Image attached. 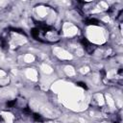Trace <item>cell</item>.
I'll list each match as a JSON object with an SVG mask.
<instances>
[{"instance_id": "1", "label": "cell", "mask_w": 123, "mask_h": 123, "mask_svg": "<svg viewBox=\"0 0 123 123\" xmlns=\"http://www.w3.org/2000/svg\"><path fill=\"white\" fill-rule=\"evenodd\" d=\"M33 36L37 37L38 40L48 43H55L58 42L61 38V36L58 31H56L54 28L50 27L49 25H43L37 27L33 30Z\"/></svg>"}, {"instance_id": "2", "label": "cell", "mask_w": 123, "mask_h": 123, "mask_svg": "<svg viewBox=\"0 0 123 123\" xmlns=\"http://www.w3.org/2000/svg\"><path fill=\"white\" fill-rule=\"evenodd\" d=\"M86 37L91 44H103L106 41L105 31L96 25H91L86 29Z\"/></svg>"}, {"instance_id": "3", "label": "cell", "mask_w": 123, "mask_h": 123, "mask_svg": "<svg viewBox=\"0 0 123 123\" xmlns=\"http://www.w3.org/2000/svg\"><path fill=\"white\" fill-rule=\"evenodd\" d=\"M8 42L12 48H16V47L26 43L27 39L23 35H21L17 32H12L10 34V38H9Z\"/></svg>"}, {"instance_id": "4", "label": "cell", "mask_w": 123, "mask_h": 123, "mask_svg": "<svg viewBox=\"0 0 123 123\" xmlns=\"http://www.w3.org/2000/svg\"><path fill=\"white\" fill-rule=\"evenodd\" d=\"M62 34L67 37H74L78 35V28L71 22H65L62 25Z\"/></svg>"}, {"instance_id": "5", "label": "cell", "mask_w": 123, "mask_h": 123, "mask_svg": "<svg viewBox=\"0 0 123 123\" xmlns=\"http://www.w3.org/2000/svg\"><path fill=\"white\" fill-rule=\"evenodd\" d=\"M53 52L55 53V55L60 59V60H71L72 59V55L66 51L65 49L63 48H61V47H55Z\"/></svg>"}, {"instance_id": "6", "label": "cell", "mask_w": 123, "mask_h": 123, "mask_svg": "<svg viewBox=\"0 0 123 123\" xmlns=\"http://www.w3.org/2000/svg\"><path fill=\"white\" fill-rule=\"evenodd\" d=\"M0 123H14V116L12 113L8 111H1Z\"/></svg>"}, {"instance_id": "7", "label": "cell", "mask_w": 123, "mask_h": 123, "mask_svg": "<svg viewBox=\"0 0 123 123\" xmlns=\"http://www.w3.org/2000/svg\"><path fill=\"white\" fill-rule=\"evenodd\" d=\"M25 74H26V77H28L29 79H31L33 81L37 80V71L34 68H28L26 70Z\"/></svg>"}, {"instance_id": "8", "label": "cell", "mask_w": 123, "mask_h": 123, "mask_svg": "<svg viewBox=\"0 0 123 123\" xmlns=\"http://www.w3.org/2000/svg\"><path fill=\"white\" fill-rule=\"evenodd\" d=\"M63 72H64L67 76H69V77L74 76V75L76 74V71H75V69H74V67H73L72 65H66V66H64Z\"/></svg>"}, {"instance_id": "9", "label": "cell", "mask_w": 123, "mask_h": 123, "mask_svg": "<svg viewBox=\"0 0 123 123\" xmlns=\"http://www.w3.org/2000/svg\"><path fill=\"white\" fill-rule=\"evenodd\" d=\"M23 60L25 62H33L35 61V56L32 55V54H26L24 57H23Z\"/></svg>"}, {"instance_id": "10", "label": "cell", "mask_w": 123, "mask_h": 123, "mask_svg": "<svg viewBox=\"0 0 123 123\" xmlns=\"http://www.w3.org/2000/svg\"><path fill=\"white\" fill-rule=\"evenodd\" d=\"M7 4H8L7 2H4V1H0V10L4 9V8H5V6H6Z\"/></svg>"}]
</instances>
